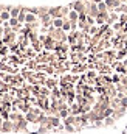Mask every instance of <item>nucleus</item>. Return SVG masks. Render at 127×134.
I'll return each instance as SVG.
<instances>
[{"label": "nucleus", "instance_id": "1", "mask_svg": "<svg viewBox=\"0 0 127 134\" xmlns=\"http://www.w3.org/2000/svg\"><path fill=\"white\" fill-rule=\"evenodd\" d=\"M70 17H71V22H74V20L78 19V14H76V13L73 11V13H70Z\"/></svg>", "mask_w": 127, "mask_h": 134}, {"label": "nucleus", "instance_id": "2", "mask_svg": "<svg viewBox=\"0 0 127 134\" xmlns=\"http://www.w3.org/2000/svg\"><path fill=\"white\" fill-rule=\"evenodd\" d=\"M34 20V16H27V22H33Z\"/></svg>", "mask_w": 127, "mask_h": 134}, {"label": "nucleus", "instance_id": "3", "mask_svg": "<svg viewBox=\"0 0 127 134\" xmlns=\"http://www.w3.org/2000/svg\"><path fill=\"white\" fill-rule=\"evenodd\" d=\"M8 17H9V14H8V13H3V14H2V19H3V20H5V19H8Z\"/></svg>", "mask_w": 127, "mask_h": 134}, {"label": "nucleus", "instance_id": "4", "mask_svg": "<svg viewBox=\"0 0 127 134\" xmlns=\"http://www.w3.org/2000/svg\"><path fill=\"white\" fill-rule=\"evenodd\" d=\"M54 25H56V27H61V25H62V20H56Z\"/></svg>", "mask_w": 127, "mask_h": 134}]
</instances>
